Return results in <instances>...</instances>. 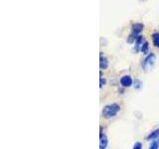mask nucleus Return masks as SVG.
Instances as JSON below:
<instances>
[{"label": "nucleus", "mask_w": 159, "mask_h": 149, "mask_svg": "<svg viewBox=\"0 0 159 149\" xmlns=\"http://www.w3.org/2000/svg\"><path fill=\"white\" fill-rule=\"evenodd\" d=\"M155 61H156L155 54H153V53L148 54L146 56V58L144 59L143 62H142V68L145 70V71H147V70H150L154 66Z\"/></svg>", "instance_id": "obj_2"}, {"label": "nucleus", "mask_w": 159, "mask_h": 149, "mask_svg": "<svg viewBox=\"0 0 159 149\" xmlns=\"http://www.w3.org/2000/svg\"><path fill=\"white\" fill-rule=\"evenodd\" d=\"M146 138H147V140H149V141H152V140H154V139L159 138V128L155 129V130H153L151 133H149Z\"/></svg>", "instance_id": "obj_8"}, {"label": "nucleus", "mask_w": 159, "mask_h": 149, "mask_svg": "<svg viewBox=\"0 0 159 149\" xmlns=\"http://www.w3.org/2000/svg\"><path fill=\"white\" fill-rule=\"evenodd\" d=\"M134 88H141V82L135 81V83H134Z\"/></svg>", "instance_id": "obj_14"}, {"label": "nucleus", "mask_w": 159, "mask_h": 149, "mask_svg": "<svg viewBox=\"0 0 159 149\" xmlns=\"http://www.w3.org/2000/svg\"><path fill=\"white\" fill-rule=\"evenodd\" d=\"M119 111H120V106H119L117 103L107 104V106H103V108H102V115L104 118L109 119V118L116 116Z\"/></svg>", "instance_id": "obj_1"}, {"label": "nucleus", "mask_w": 159, "mask_h": 149, "mask_svg": "<svg viewBox=\"0 0 159 149\" xmlns=\"http://www.w3.org/2000/svg\"><path fill=\"white\" fill-rule=\"evenodd\" d=\"M140 52H142L143 54H148V52H149V43L147 42V41H145L144 42V44L142 45V47H141V49H140Z\"/></svg>", "instance_id": "obj_11"}, {"label": "nucleus", "mask_w": 159, "mask_h": 149, "mask_svg": "<svg viewBox=\"0 0 159 149\" xmlns=\"http://www.w3.org/2000/svg\"><path fill=\"white\" fill-rule=\"evenodd\" d=\"M152 41H153V45L156 48H159V33H153L152 34Z\"/></svg>", "instance_id": "obj_9"}, {"label": "nucleus", "mask_w": 159, "mask_h": 149, "mask_svg": "<svg viewBox=\"0 0 159 149\" xmlns=\"http://www.w3.org/2000/svg\"><path fill=\"white\" fill-rule=\"evenodd\" d=\"M144 39L142 36H137L136 40H135V51L136 52H139L140 51V49L142 47V45L144 44Z\"/></svg>", "instance_id": "obj_6"}, {"label": "nucleus", "mask_w": 159, "mask_h": 149, "mask_svg": "<svg viewBox=\"0 0 159 149\" xmlns=\"http://www.w3.org/2000/svg\"><path fill=\"white\" fill-rule=\"evenodd\" d=\"M108 60L106 57H102V55H101V59H99V68L102 70H106L108 68Z\"/></svg>", "instance_id": "obj_7"}, {"label": "nucleus", "mask_w": 159, "mask_h": 149, "mask_svg": "<svg viewBox=\"0 0 159 149\" xmlns=\"http://www.w3.org/2000/svg\"><path fill=\"white\" fill-rule=\"evenodd\" d=\"M132 149H142V144L140 142H136L133 145V148Z\"/></svg>", "instance_id": "obj_13"}, {"label": "nucleus", "mask_w": 159, "mask_h": 149, "mask_svg": "<svg viewBox=\"0 0 159 149\" xmlns=\"http://www.w3.org/2000/svg\"><path fill=\"white\" fill-rule=\"evenodd\" d=\"M107 145H108V139L101 131V135H99V149H106Z\"/></svg>", "instance_id": "obj_4"}, {"label": "nucleus", "mask_w": 159, "mask_h": 149, "mask_svg": "<svg viewBox=\"0 0 159 149\" xmlns=\"http://www.w3.org/2000/svg\"><path fill=\"white\" fill-rule=\"evenodd\" d=\"M143 28H144V25L141 24V23H135V24H133L132 27H131L132 34L136 35V36H137V35L143 30Z\"/></svg>", "instance_id": "obj_5"}, {"label": "nucleus", "mask_w": 159, "mask_h": 149, "mask_svg": "<svg viewBox=\"0 0 159 149\" xmlns=\"http://www.w3.org/2000/svg\"><path fill=\"white\" fill-rule=\"evenodd\" d=\"M106 83H107V81H106V79H103L102 76H101V79H99V88H102L104 84H106Z\"/></svg>", "instance_id": "obj_12"}, {"label": "nucleus", "mask_w": 159, "mask_h": 149, "mask_svg": "<svg viewBox=\"0 0 159 149\" xmlns=\"http://www.w3.org/2000/svg\"><path fill=\"white\" fill-rule=\"evenodd\" d=\"M148 149H159V138L152 140L150 144H149Z\"/></svg>", "instance_id": "obj_10"}, {"label": "nucleus", "mask_w": 159, "mask_h": 149, "mask_svg": "<svg viewBox=\"0 0 159 149\" xmlns=\"http://www.w3.org/2000/svg\"><path fill=\"white\" fill-rule=\"evenodd\" d=\"M133 84V81H132V78L130 76H123L121 79H120V84L123 87V88H129L131 87Z\"/></svg>", "instance_id": "obj_3"}]
</instances>
